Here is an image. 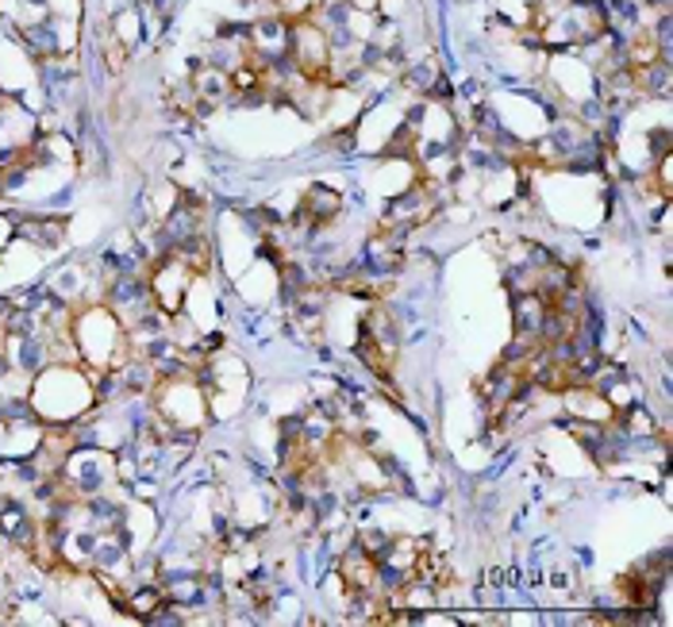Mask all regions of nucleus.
<instances>
[{
    "label": "nucleus",
    "instance_id": "f257e3e1",
    "mask_svg": "<svg viewBox=\"0 0 673 627\" xmlns=\"http://www.w3.org/2000/svg\"><path fill=\"white\" fill-rule=\"evenodd\" d=\"M28 404L46 428H74L97 409V374L82 363H46L31 378Z\"/></svg>",
    "mask_w": 673,
    "mask_h": 627
},
{
    "label": "nucleus",
    "instance_id": "f03ea898",
    "mask_svg": "<svg viewBox=\"0 0 673 627\" xmlns=\"http://www.w3.org/2000/svg\"><path fill=\"white\" fill-rule=\"evenodd\" d=\"M74 347L82 355L85 370H120L131 358L128 327L116 320V312L100 304H82L74 309Z\"/></svg>",
    "mask_w": 673,
    "mask_h": 627
},
{
    "label": "nucleus",
    "instance_id": "7ed1b4c3",
    "mask_svg": "<svg viewBox=\"0 0 673 627\" xmlns=\"http://www.w3.org/2000/svg\"><path fill=\"white\" fill-rule=\"evenodd\" d=\"M151 409L174 431H182V435H200V431L208 428V420H213L208 393H205V386H200L197 370H177V374H166V378L154 381Z\"/></svg>",
    "mask_w": 673,
    "mask_h": 627
},
{
    "label": "nucleus",
    "instance_id": "20e7f679",
    "mask_svg": "<svg viewBox=\"0 0 673 627\" xmlns=\"http://www.w3.org/2000/svg\"><path fill=\"white\" fill-rule=\"evenodd\" d=\"M193 278H197V273H193L189 266H185L182 258H174V255L154 258L151 270H146L151 296H154V304L166 312V316H177V312L185 309V296H189Z\"/></svg>",
    "mask_w": 673,
    "mask_h": 627
},
{
    "label": "nucleus",
    "instance_id": "39448f33",
    "mask_svg": "<svg viewBox=\"0 0 673 627\" xmlns=\"http://www.w3.org/2000/svg\"><path fill=\"white\" fill-rule=\"evenodd\" d=\"M289 62L308 82H324L327 66H332V39H327V31L316 28L312 20L293 23V31H289Z\"/></svg>",
    "mask_w": 673,
    "mask_h": 627
},
{
    "label": "nucleus",
    "instance_id": "423d86ee",
    "mask_svg": "<svg viewBox=\"0 0 673 627\" xmlns=\"http://www.w3.org/2000/svg\"><path fill=\"white\" fill-rule=\"evenodd\" d=\"M416 182H420V166L412 159H401V154H378V162L370 166V177H366V185L386 201L401 197Z\"/></svg>",
    "mask_w": 673,
    "mask_h": 627
},
{
    "label": "nucleus",
    "instance_id": "0eeeda50",
    "mask_svg": "<svg viewBox=\"0 0 673 627\" xmlns=\"http://www.w3.org/2000/svg\"><path fill=\"white\" fill-rule=\"evenodd\" d=\"M343 216V190L335 185H308L296 205V219L308 227H327Z\"/></svg>",
    "mask_w": 673,
    "mask_h": 627
},
{
    "label": "nucleus",
    "instance_id": "6e6552de",
    "mask_svg": "<svg viewBox=\"0 0 673 627\" xmlns=\"http://www.w3.org/2000/svg\"><path fill=\"white\" fill-rule=\"evenodd\" d=\"M546 309H551V304H546L539 293H515L512 296V335H523V339H535L539 343Z\"/></svg>",
    "mask_w": 673,
    "mask_h": 627
},
{
    "label": "nucleus",
    "instance_id": "1a4fd4ad",
    "mask_svg": "<svg viewBox=\"0 0 673 627\" xmlns=\"http://www.w3.org/2000/svg\"><path fill=\"white\" fill-rule=\"evenodd\" d=\"M108 31H112L116 39H120L128 51H135L139 43H143L146 35V15H143V4H123L120 12L112 15V23H108Z\"/></svg>",
    "mask_w": 673,
    "mask_h": 627
},
{
    "label": "nucleus",
    "instance_id": "9d476101",
    "mask_svg": "<svg viewBox=\"0 0 673 627\" xmlns=\"http://www.w3.org/2000/svg\"><path fill=\"white\" fill-rule=\"evenodd\" d=\"M273 12L281 15V20H289V23H301V20H312V12H316L324 0H273Z\"/></svg>",
    "mask_w": 673,
    "mask_h": 627
},
{
    "label": "nucleus",
    "instance_id": "9b49d317",
    "mask_svg": "<svg viewBox=\"0 0 673 627\" xmlns=\"http://www.w3.org/2000/svg\"><path fill=\"white\" fill-rule=\"evenodd\" d=\"M373 12H378L381 23H401L409 15V0H378Z\"/></svg>",
    "mask_w": 673,
    "mask_h": 627
}]
</instances>
